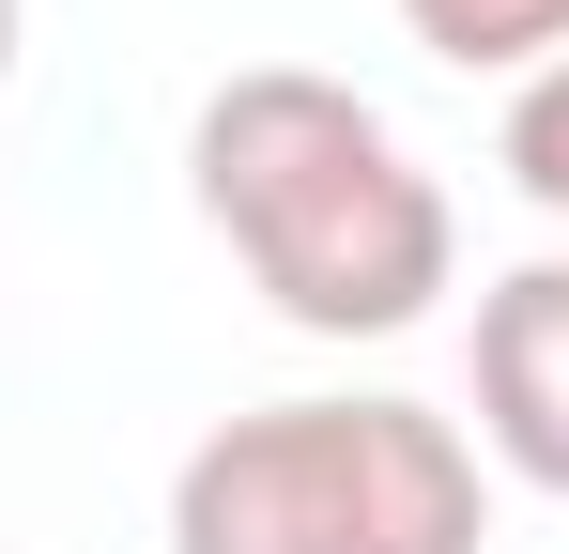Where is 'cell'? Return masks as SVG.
<instances>
[{"label":"cell","instance_id":"6","mask_svg":"<svg viewBox=\"0 0 569 554\" xmlns=\"http://www.w3.org/2000/svg\"><path fill=\"white\" fill-rule=\"evenodd\" d=\"M16 31H31V0H0V78H16Z\"/></svg>","mask_w":569,"mask_h":554},{"label":"cell","instance_id":"4","mask_svg":"<svg viewBox=\"0 0 569 554\" xmlns=\"http://www.w3.org/2000/svg\"><path fill=\"white\" fill-rule=\"evenodd\" d=\"M400 31L431 47V62H462V78H539V62H569V0H400Z\"/></svg>","mask_w":569,"mask_h":554},{"label":"cell","instance_id":"5","mask_svg":"<svg viewBox=\"0 0 569 554\" xmlns=\"http://www.w3.org/2000/svg\"><path fill=\"white\" fill-rule=\"evenodd\" d=\"M492 155H508V185L569 231V62H539V78L508 92V139H492Z\"/></svg>","mask_w":569,"mask_h":554},{"label":"cell","instance_id":"3","mask_svg":"<svg viewBox=\"0 0 569 554\" xmlns=\"http://www.w3.org/2000/svg\"><path fill=\"white\" fill-rule=\"evenodd\" d=\"M477 447L523 493H569V247L477 293Z\"/></svg>","mask_w":569,"mask_h":554},{"label":"cell","instance_id":"2","mask_svg":"<svg viewBox=\"0 0 569 554\" xmlns=\"http://www.w3.org/2000/svg\"><path fill=\"white\" fill-rule=\"evenodd\" d=\"M492 477L431 400H262L170 462V554H477Z\"/></svg>","mask_w":569,"mask_h":554},{"label":"cell","instance_id":"1","mask_svg":"<svg viewBox=\"0 0 569 554\" xmlns=\"http://www.w3.org/2000/svg\"><path fill=\"white\" fill-rule=\"evenodd\" d=\"M186 185L231 231V263L262 277V308L308 324V339H400L462 277L447 185L400 155V123L355 78H308V62L216 78L186 123Z\"/></svg>","mask_w":569,"mask_h":554}]
</instances>
